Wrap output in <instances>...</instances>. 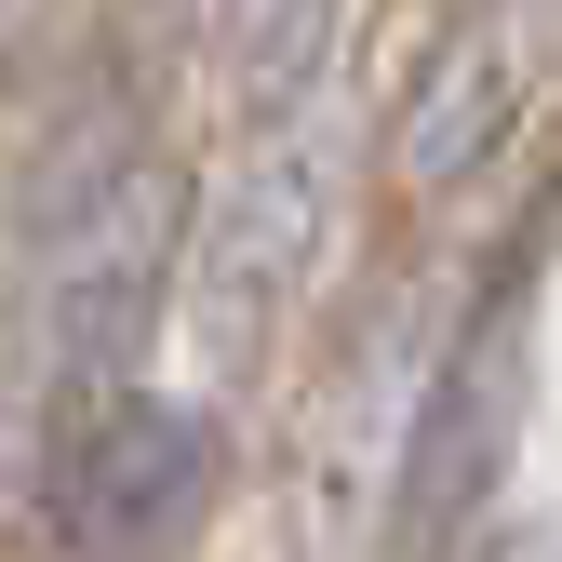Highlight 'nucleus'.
<instances>
[{"mask_svg":"<svg viewBox=\"0 0 562 562\" xmlns=\"http://www.w3.org/2000/svg\"><path fill=\"white\" fill-rule=\"evenodd\" d=\"M188 308V201L161 134L121 94H67L27 121V188H14V362H27V442L54 456L134 402L161 322Z\"/></svg>","mask_w":562,"mask_h":562,"instance_id":"1","label":"nucleus"},{"mask_svg":"<svg viewBox=\"0 0 562 562\" xmlns=\"http://www.w3.org/2000/svg\"><path fill=\"white\" fill-rule=\"evenodd\" d=\"M348 148H362V94H322L295 121H255L241 161L201 201V241H188V322H201V362H255L268 322L295 308V281L322 268L335 215H348Z\"/></svg>","mask_w":562,"mask_h":562,"instance_id":"2","label":"nucleus"},{"mask_svg":"<svg viewBox=\"0 0 562 562\" xmlns=\"http://www.w3.org/2000/svg\"><path fill=\"white\" fill-rule=\"evenodd\" d=\"M201 496H215V415L148 402V389L41 456V522L67 536V562H175Z\"/></svg>","mask_w":562,"mask_h":562,"instance_id":"3","label":"nucleus"},{"mask_svg":"<svg viewBox=\"0 0 562 562\" xmlns=\"http://www.w3.org/2000/svg\"><path fill=\"white\" fill-rule=\"evenodd\" d=\"M509 402H522V322H509V295H482L442 348V375H429L415 442H402V496H389L402 562H456L482 536V509L509 482Z\"/></svg>","mask_w":562,"mask_h":562,"instance_id":"4","label":"nucleus"},{"mask_svg":"<svg viewBox=\"0 0 562 562\" xmlns=\"http://www.w3.org/2000/svg\"><path fill=\"white\" fill-rule=\"evenodd\" d=\"M522 108H536V41H522V14H456V27L415 41L402 94H389V161L415 188H469L522 134Z\"/></svg>","mask_w":562,"mask_h":562,"instance_id":"5","label":"nucleus"},{"mask_svg":"<svg viewBox=\"0 0 562 562\" xmlns=\"http://www.w3.org/2000/svg\"><path fill=\"white\" fill-rule=\"evenodd\" d=\"M442 348H456V335H429L415 308H375L362 348L335 362V402H322V522H335V536H389L402 442H415V415H429Z\"/></svg>","mask_w":562,"mask_h":562,"instance_id":"6","label":"nucleus"},{"mask_svg":"<svg viewBox=\"0 0 562 562\" xmlns=\"http://www.w3.org/2000/svg\"><path fill=\"white\" fill-rule=\"evenodd\" d=\"M348 81V0H228V94L241 121H295Z\"/></svg>","mask_w":562,"mask_h":562,"instance_id":"7","label":"nucleus"},{"mask_svg":"<svg viewBox=\"0 0 562 562\" xmlns=\"http://www.w3.org/2000/svg\"><path fill=\"white\" fill-rule=\"evenodd\" d=\"M482 562H562V536H496Z\"/></svg>","mask_w":562,"mask_h":562,"instance_id":"8","label":"nucleus"}]
</instances>
